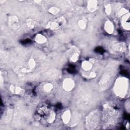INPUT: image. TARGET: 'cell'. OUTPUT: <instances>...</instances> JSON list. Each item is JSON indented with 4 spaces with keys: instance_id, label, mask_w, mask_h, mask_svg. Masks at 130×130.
<instances>
[{
    "instance_id": "1",
    "label": "cell",
    "mask_w": 130,
    "mask_h": 130,
    "mask_svg": "<svg viewBox=\"0 0 130 130\" xmlns=\"http://www.w3.org/2000/svg\"><path fill=\"white\" fill-rule=\"evenodd\" d=\"M128 81L124 78H119L114 86L115 93L120 97H124L128 90Z\"/></svg>"
},
{
    "instance_id": "2",
    "label": "cell",
    "mask_w": 130,
    "mask_h": 130,
    "mask_svg": "<svg viewBox=\"0 0 130 130\" xmlns=\"http://www.w3.org/2000/svg\"><path fill=\"white\" fill-rule=\"evenodd\" d=\"M99 122L98 113L93 112L89 115L86 119V125L89 129H94L97 127Z\"/></svg>"
},
{
    "instance_id": "3",
    "label": "cell",
    "mask_w": 130,
    "mask_h": 130,
    "mask_svg": "<svg viewBox=\"0 0 130 130\" xmlns=\"http://www.w3.org/2000/svg\"><path fill=\"white\" fill-rule=\"evenodd\" d=\"M74 82L71 79H66L63 82V88L66 91H71L74 87Z\"/></svg>"
},
{
    "instance_id": "4",
    "label": "cell",
    "mask_w": 130,
    "mask_h": 130,
    "mask_svg": "<svg viewBox=\"0 0 130 130\" xmlns=\"http://www.w3.org/2000/svg\"><path fill=\"white\" fill-rule=\"evenodd\" d=\"M109 81H110L109 76L108 74H104L102 77V78L101 79L100 82V86L102 89H106L108 87V84L109 83Z\"/></svg>"
},
{
    "instance_id": "5",
    "label": "cell",
    "mask_w": 130,
    "mask_h": 130,
    "mask_svg": "<svg viewBox=\"0 0 130 130\" xmlns=\"http://www.w3.org/2000/svg\"><path fill=\"white\" fill-rule=\"evenodd\" d=\"M129 19H130V14L129 13L125 14V15H123V17L122 25L124 29H126L127 30H129L130 27Z\"/></svg>"
},
{
    "instance_id": "6",
    "label": "cell",
    "mask_w": 130,
    "mask_h": 130,
    "mask_svg": "<svg viewBox=\"0 0 130 130\" xmlns=\"http://www.w3.org/2000/svg\"><path fill=\"white\" fill-rule=\"evenodd\" d=\"M105 30L108 34H112L114 31V26L110 21H107L105 24Z\"/></svg>"
},
{
    "instance_id": "7",
    "label": "cell",
    "mask_w": 130,
    "mask_h": 130,
    "mask_svg": "<svg viewBox=\"0 0 130 130\" xmlns=\"http://www.w3.org/2000/svg\"><path fill=\"white\" fill-rule=\"evenodd\" d=\"M71 114L69 110H67L62 115V119L65 124L68 123L71 119Z\"/></svg>"
},
{
    "instance_id": "8",
    "label": "cell",
    "mask_w": 130,
    "mask_h": 130,
    "mask_svg": "<svg viewBox=\"0 0 130 130\" xmlns=\"http://www.w3.org/2000/svg\"><path fill=\"white\" fill-rule=\"evenodd\" d=\"M113 49L116 51L123 52L126 50V46L123 43H118V44L114 45Z\"/></svg>"
},
{
    "instance_id": "9",
    "label": "cell",
    "mask_w": 130,
    "mask_h": 130,
    "mask_svg": "<svg viewBox=\"0 0 130 130\" xmlns=\"http://www.w3.org/2000/svg\"><path fill=\"white\" fill-rule=\"evenodd\" d=\"M35 40L39 44H42V43H44L46 41V39L45 36H43L42 35L38 34L36 37Z\"/></svg>"
},
{
    "instance_id": "10",
    "label": "cell",
    "mask_w": 130,
    "mask_h": 130,
    "mask_svg": "<svg viewBox=\"0 0 130 130\" xmlns=\"http://www.w3.org/2000/svg\"><path fill=\"white\" fill-rule=\"evenodd\" d=\"M97 6V2L96 1H90L89 2V3L88 4L89 10L91 12H93L96 9Z\"/></svg>"
},
{
    "instance_id": "11",
    "label": "cell",
    "mask_w": 130,
    "mask_h": 130,
    "mask_svg": "<svg viewBox=\"0 0 130 130\" xmlns=\"http://www.w3.org/2000/svg\"><path fill=\"white\" fill-rule=\"evenodd\" d=\"M82 67L83 69L85 71H89L91 68H92V65H91L90 62L88 61H84L82 63Z\"/></svg>"
},
{
    "instance_id": "12",
    "label": "cell",
    "mask_w": 130,
    "mask_h": 130,
    "mask_svg": "<svg viewBox=\"0 0 130 130\" xmlns=\"http://www.w3.org/2000/svg\"><path fill=\"white\" fill-rule=\"evenodd\" d=\"M11 90L12 91V92L16 94H21L23 93V89H21V88L17 87V86H12L11 87Z\"/></svg>"
},
{
    "instance_id": "13",
    "label": "cell",
    "mask_w": 130,
    "mask_h": 130,
    "mask_svg": "<svg viewBox=\"0 0 130 130\" xmlns=\"http://www.w3.org/2000/svg\"><path fill=\"white\" fill-rule=\"evenodd\" d=\"M59 25L58 23H57L56 22H50L48 23L47 27L48 28H51V29H56L57 27H58Z\"/></svg>"
},
{
    "instance_id": "14",
    "label": "cell",
    "mask_w": 130,
    "mask_h": 130,
    "mask_svg": "<svg viewBox=\"0 0 130 130\" xmlns=\"http://www.w3.org/2000/svg\"><path fill=\"white\" fill-rule=\"evenodd\" d=\"M55 118V114L51 111L49 114V116L48 117V122L49 123H51L54 122V120Z\"/></svg>"
},
{
    "instance_id": "15",
    "label": "cell",
    "mask_w": 130,
    "mask_h": 130,
    "mask_svg": "<svg viewBox=\"0 0 130 130\" xmlns=\"http://www.w3.org/2000/svg\"><path fill=\"white\" fill-rule=\"evenodd\" d=\"M57 71L56 70H51L50 71H49L48 72V76L51 77V78H55V76H56L57 75Z\"/></svg>"
},
{
    "instance_id": "16",
    "label": "cell",
    "mask_w": 130,
    "mask_h": 130,
    "mask_svg": "<svg viewBox=\"0 0 130 130\" xmlns=\"http://www.w3.org/2000/svg\"><path fill=\"white\" fill-rule=\"evenodd\" d=\"M28 66H29V68L30 69H33L34 67L36 66V62L35 61L32 59H31L29 62H28Z\"/></svg>"
},
{
    "instance_id": "17",
    "label": "cell",
    "mask_w": 130,
    "mask_h": 130,
    "mask_svg": "<svg viewBox=\"0 0 130 130\" xmlns=\"http://www.w3.org/2000/svg\"><path fill=\"white\" fill-rule=\"evenodd\" d=\"M52 84L50 83H47L45 84L44 86V89L45 91H47V92H49V91H51L52 89Z\"/></svg>"
},
{
    "instance_id": "18",
    "label": "cell",
    "mask_w": 130,
    "mask_h": 130,
    "mask_svg": "<svg viewBox=\"0 0 130 130\" xmlns=\"http://www.w3.org/2000/svg\"><path fill=\"white\" fill-rule=\"evenodd\" d=\"M78 58H79V55L77 53H74L71 57V60L73 62H76V61H78Z\"/></svg>"
},
{
    "instance_id": "19",
    "label": "cell",
    "mask_w": 130,
    "mask_h": 130,
    "mask_svg": "<svg viewBox=\"0 0 130 130\" xmlns=\"http://www.w3.org/2000/svg\"><path fill=\"white\" fill-rule=\"evenodd\" d=\"M78 25L81 29H84L86 27V23L83 20H80L78 22Z\"/></svg>"
},
{
    "instance_id": "20",
    "label": "cell",
    "mask_w": 130,
    "mask_h": 130,
    "mask_svg": "<svg viewBox=\"0 0 130 130\" xmlns=\"http://www.w3.org/2000/svg\"><path fill=\"white\" fill-rule=\"evenodd\" d=\"M59 9L57 8H55V7H52L51 8L50 10L49 11L51 13L53 14H56L59 12Z\"/></svg>"
},
{
    "instance_id": "21",
    "label": "cell",
    "mask_w": 130,
    "mask_h": 130,
    "mask_svg": "<svg viewBox=\"0 0 130 130\" xmlns=\"http://www.w3.org/2000/svg\"><path fill=\"white\" fill-rule=\"evenodd\" d=\"M27 25L30 27H33L35 26V22L33 20H29L27 21Z\"/></svg>"
},
{
    "instance_id": "22",
    "label": "cell",
    "mask_w": 130,
    "mask_h": 130,
    "mask_svg": "<svg viewBox=\"0 0 130 130\" xmlns=\"http://www.w3.org/2000/svg\"><path fill=\"white\" fill-rule=\"evenodd\" d=\"M105 11L106 13L108 14V15L111 13V7L110 4L107 5H106V6Z\"/></svg>"
},
{
    "instance_id": "23",
    "label": "cell",
    "mask_w": 130,
    "mask_h": 130,
    "mask_svg": "<svg viewBox=\"0 0 130 130\" xmlns=\"http://www.w3.org/2000/svg\"><path fill=\"white\" fill-rule=\"evenodd\" d=\"M127 12V10H126V9H124V8H123L119 12V15L120 16H123L125 15V14L128 13Z\"/></svg>"
},
{
    "instance_id": "24",
    "label": "cell",
    "mask_w": 130,
    "mask_h": 130,
    "mask_svg": "<svg viewBox=\"0 0 130 130\" xmlns=\"http://www.w3.org/2000/svg\"><path fill=\"white\" fill-rule=\"evenodd\" d=\"M96 76V74L95 73H93V72H92V73H91L90 74V77L91 78H95Z\"/></svg>"
}]
</instances>
